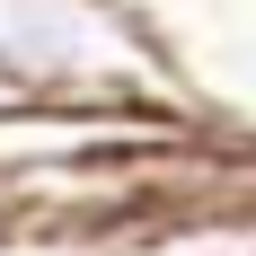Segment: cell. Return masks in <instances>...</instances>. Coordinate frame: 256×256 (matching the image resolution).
<instances>
[{
	"mask_svg": "<svg viewBox=\"0 0 256 256\" xmlns=\"http://www.w3.org/2000/svg\"><path fill=\"white\" fill-rule=\"evenodd\" d=\"M0 98L18 106H106V115H186L124 0H0Z\"/></svg>",
	"mask_w": 256,
	"mask_h": 256,
	"instance_id": "cell-1",
	"label": "cell"
},
{
	"mask_svg": "<svg viewBox=\"0 0 256 256\" xmlns=\"http://www.w3.org/2000/svg\"><path fill=\"white\" fill-rule=\"evenodd\" d=\"M0 256H115L88 221H0Z\"/></svg>",
	"mask_w": 256,
	"mask_h": 256,
	"instance_id": "cell-3",
	"label": "cell"
},
{
	"mask_svg": "<svg viewBox=\"0 0 256 256\" xmlns=\"http://www.w3.org/2000/svg\"><path fill=\"white\" fill-rule=\"evenodd\" d=\"M159 44L186 115L256 132V0H124Z\"/></svg>",
	"mask_w": 256,
	"mask_h": 256,
	"instance_id": "cell-2",
	"label": "cell"
},
{
	"mask_svg": "<svg viewBox=\"0 0 256 256\" xmlns=\"http://www.w3.org/2000/svg\"><path fill=\"white\" fill-rule=\"evenodd\" d=\"M0 106H9V98H0Z\"/></svg>",
	"mask_w": 256,
	"mask_h": 256,
	"instance_id": "cell-4",
	"label": "cell"
}]
</instances>
